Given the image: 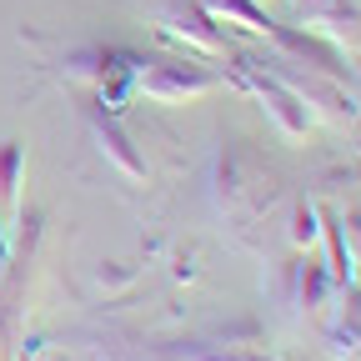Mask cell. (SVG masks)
I'll return each instance as SVG.
<instances>
[{
	"mask_svg": "<svg viewBox=\"0 0 361 361\" xmlns=\"http://www.w3.org/2000/svg\"><path fill=\"white\" fill-rule=\"evenodd\" d=\"M146 90H151V96H161V101H180V96H201V90H211V75L180 71V66H161V71L146 80Z\"/></svg>",
	"mask_w": 361,
	"mask_h": 361,
	"instance_id": "6da1fadb",
	"label": "cell"
},
{
	"mask_svg": "<svg viewBox=\"0 0 361 361\" xmlns=\"http://www.w3.org/2000/svg\"><path fill=\"white\" fill-rule=\"evenodd\" d=\"M256 90H261L266 111L281 121V130H291V135H301V130H306V111L296 106V96H286V90H281L276 80H261V75H256Z\"/></svg>",
	"mask_w": 361,
	"mask_h": 361,
	"instance_id": "7a4b0ae2",
	"label": "cell"
},
{
	"mask_svg": "<svg viewBox=\"0 0 361 361\" xmlns=\"http://www.w3.org/2000/svg\"><path fill=\"white\" fill-rule=\"evenodd\" d=\"M96 135H101V151H111V156L121 161V171H130V176H141V171H146V161L130 151V141H126L116 126H101V121H96Z\"/></svg>",
	"mask_w": 361,
	"mask_h": 361,
	"instance_id": "3957f363",
	"label": "cell"
},
{
	"mask_svg": "<svg viewBox=\"0 0 361 361\" xmlns=\"http://www.w3.org/2000/svg\"><path fill=\"white\" fill-rule=\"evenodd\" d=\"M25 151L16 141H0V201H16V180H20Z\"/></svg>",
	"mask_w": 361,
	"mask_h": 361,
	"instance_id": "277c9868",
	"label": "cell"
},
{
	"mask_svg": "<svg viewBox=\"0 0 361 361\" xmlns=\"http://www.w3.org/2000/svg\"><path fill=\"white\" fill-rule=\"evenodd\" d=\"M326 286H331V281H326L322 266H306V271H301V301H322Z\"/></svg>",
	"mask_w": 361,
	"mask_h": 361,
	"instance_id": "5b68a950",
	"label": "cell"
},
{
	"mask_svg": "<svg viewBox=\"0 0 361 361\" xmlns=\"http://www.w3.org/2000/svg\"><path fill=\"white\" fill-rule=\"evenodd\" d=\"M211 361H221V356H211ZM226 361H251V356H226Z\"/></svg>",
	"mask_w": 361,
	"mask_h": 361,
	"instance_id": "8992f818",
	"label": "cell"
}]
</instances>
